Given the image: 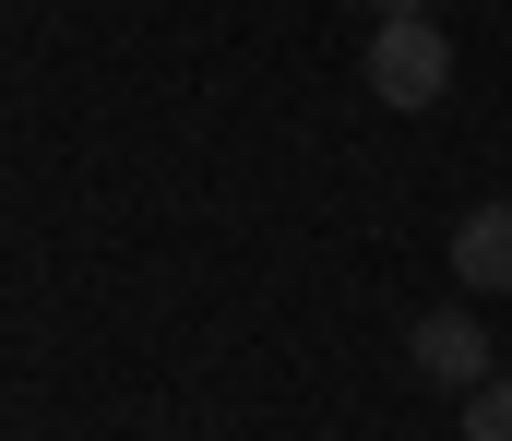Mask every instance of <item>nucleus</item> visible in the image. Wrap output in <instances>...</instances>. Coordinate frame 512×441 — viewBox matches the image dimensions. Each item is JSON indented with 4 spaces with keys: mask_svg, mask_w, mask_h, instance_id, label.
Listing matches in <instances>:
<instances>
[{
    "mask_svg": "<svg viewBox=\"0 0 512 441\" xmlns=\"http://www.w3.org/2000/svg\"><path fill=\"white\" fill-rule=\"evenodd\" d=\"M441 84H453L441 24H429V12H382V36H370V96H382V108H441Z\"/></svg>",
    "mask_w": 512,
    "mask_h": 441,
    "instance_id": "1",
    "label": "nucleus"
},
{
    "mask_svg": "<svg viewBox=\"0 0 512 441\" xmlns=\"http://www.w3.org/2000/svg\"><path fill=\"white\" fill-rule=\"evenodd\" d=\"M405 358H417L429 382H465V394H477V382H489V322H477V310H429V322L405 334Z\"/></svg>",
    "mask_w": 512,
    "mask_h": 441,
    "instance_id": "2",
    "label": "nucleus"
},
{
    "mask_svg": "<svg viewBox=\"0 0 512 441\" xmlns=\"http://www.w3.org/2000/svg\"><path fill=\"white\" fill-rule=\"evenodd\" d=\"M453 287H465V298H512V191L453 227Z\"/></svg>",
    "mask_w": 512,
    "mask_h": 441,
    "instance_id": "3",
    "label": "nucleus"
},
{
    "mask_svg": "<svg viewBox=\"0 0 512 441\" xmlns=\"http://www.w3.org/2000/svg\"><path fill=\"white\" fill-rule=\"evenodd\" d=\"M465 441H512V382H501V370L465 394Z\"/></svg>",
    "mask_w": 512,
    "mask_h": 441,
    "instance_id": "4",
    "label": "nucleus"
},
{
    "mask_svg": "<svg viewBox=\"0 0 512 441\" xmlns=\"http://www.w3.org/2000/svg\"><path fill=\"white\" fill-rule=\"evenodd\" d=\"M382 12H429V0H382Z\"/></svg>",
    "mask_w": 512,
    "mask_h": 441,
    "instance_id": "5",
    "label": "nucleus"
}]
</instances>
